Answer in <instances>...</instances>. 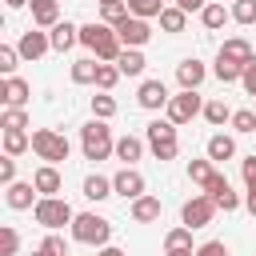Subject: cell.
<instances>
[{
	"label": "cell",
	"instance_id": "obj_23",
	"mask_svg": "<svg viewBox=\"0 0 256 256\" xmlns=\"http://www.w3.org/2000/svg\"><path fill=\"white\" fill-rule=\"evenodd\" d=\"M144 64H148V60H144V52H140V48H124V52H120V60H116L120 76H140V72H144Z\"/></svg>",
	"mask_w": 256,
	"mask_h": 256
},
{
	"label": "cell",
	"instance_id": "obj_12",
	"mask_svg": "<svg viewBox=\"0 0 256 256\" xmlns=\"http://www.w3.org/2000/svg\"><path fill=\"white\" fill-rule=\"evenodd\" d=\"M136 100H140V108H148V112H156V108H168V84L164 80H144L140 84V92H136Z\"/></svg>",
	"mask_w": 256,
	"mask_h": 256
},
{
	"label": "cell",
	"instance_id": "obj_33",
	"mask_svg": "<svg viewBox=\"0 0 256 256\" xmlns=\"http://www.w3.org/2000/svg\"><path fill=\"white\" fill-rule=\"evenodd\" d=\"M212 176H216L212 160H192V164H188V180H192V184H200V188H204Z\"/></svg>",
	"mask_w": 256,
	"mask_h": 256
},
{
	"label": "cell",
	"instance_id": "obj_10",
	"mask_svg": "<svg viewBox=\"0 0 256 256\" xmlns=\"http://www.w3.org/2000/svg\"><path fill=\"white\" fill-rule=\"evenodd\" d=\"M112 192L124 196V200H140V196H144V176H140L136 168H120V172L112 176Z\"/></svg>",
	"mask_w": 256,
	"mask_h": 256
},
{
	"label": "cell",
	"instance_id": "obj_50",
	"mask_svg": "<svg viewBox=\"0 0 256 256\" xmlns=\"http://www.w3.org/2000/svg\"><path fill=\"white\" fill-rule=\"evenodd\" d=\"M164 256H196V248H172V252H164Z\"/></svg>",
	"mask_w": 256,
	"mask_h": 256
},
{
	"label": "cell",
	"instance_id": "obj_44",
	"mask_svg": "<svg viewBox=\"0 0 256 256\" xmlns=\"http://www.w3.org/2000/svg\"><path fill=\"white\" fill-rule=\"evenodd\" d=\"M212 200H216V208H224V212H236V208H240V196H236L232 188L220 192V196H212Z\"/></svg>",
	"mask_w": 256,
	"mask_h": 256
},
{
	"label": "cell",
	"instance_id": "obj_20",
	"mask_svg": "<svg viewBox=\"0 0 256 256\" xmlns=\"http://www.w3.org/2000/svg\"><path fill=\"white\" fill-rule=\"evenodd\" d=\"M232 156H236V140H232V136H224V132L208 136V160H212V164H224V160H232Z\"/></svg>",
	"mask_w": 256,
	"mask_h": 256
},
{
	"label": "cell",
	"instance_id": "obj_4",
	"mask_svg": "<svg viewBox=\"0 0 256 256\" xmlns=\"http://www.w3.org/2000/svg\"><path fill=\"white\" fill-rule=\"evenodd\" d=\"M108 236H112V224H108L104 216H96V212H76V220H72V240L108 248Z\"/></svg>",
	"mask_w": 256,
	"mask_h": 256
},
{
	"label": "cell",
	"instance_id": "obj_2",
	"mask_svg": "<svg viewBox=\"0 0 256 256\" xmlns=\"http://www.w3.org/2000/svg\"><path fill=\"white\" fill-rule=\"evenodd\" d=\"M80 148H84V160H108L112 152H116V140H112V128L104 124V120H88L84 128H80Z\"/></svg>",
	"mask_w": 256,
	"mask_h": 256
},
{
	"label": "cell",
	"instance_id": "obj_24",
	"mask_svg": "<svg viewBox=\"0 0 256 256\" xmlns=\"http://www.w3.org/2000/svg\"><path fill=\"white\" fill-rule=\"evenodd\" d=\"M96 72H100V60L84 56V60L72 64V84H96Z\"/></svg>",
	"mask_w": 256,
	"mask_h": 256
},
{
	"label": "cell",
	"instance_id": "obj_19",
	"mask_svg": "<svg viewBox=\"0 0 256 256\" xmlns=\"http://www.w3.org/2000/svg\"><path fill=\"white\" fill-rule=\"evenodd\" d=\"M48 40H52V48H56V52H68L72 44H80V28H76V24H68V20H60V24L48 32Z\"/></svg>",
	"mask_w": 256,
	"mask_h": 256
},
{
	"label": "cell",
	"instance_id": "obj_27",
	"mask_svg": "<svg viewBox=\"0 0 256 256\" xmlns=\"http://www.w3.org/2000/svg\"><path fill=\"white\" fill-rule=\"evenodd\" d=\"M212 72H216V80H220V84H236V80L244 76V68H240V64H232V60H224V56H216V68H212Z\"/></svg>",
	"mask_w": 256,
	"mask_h": 256
},
{
	"label": "cell",
	"instance_id": "obj_5",
	"mask_svg": "<svg viewBox=\"0 0 256 256\" xmlns=\"http://www.w3.org/2000/svg\"><path fill=\"white\" fill-rule=\"evenodd\" d=\"M32 152H36L44 164H60V160H68L72 144H68L56 128H36V132H32Z\"/></svg>",
	"mask_w": 256,
	"mask_h": 256
},
{
	"label": "cell",
	"instance_id": "obj_21",
	"mask_svg": "<svg viewBox=\"0 0 256 256\" xmlns=\"http://www.w3.org/2000/svg\"><path fill=\"white\" fill-rule=\"evenodd\" d=\"M160 212H164L160 200L148 196V192H144L140 200H132V220H136V224H152V220H160Z\"/></svg>",
	"mask_w": 256,
	"mask_h": 256
},
{
	"label": "cell",
	"instance_id": "obj_54",
	"mask_svg": "<svg viewBox=\"0 0 256 256\" xmlns=\"http://www.w3.org/2000/svg\"><path fill=\"white\" fill-rule=\"evenodd\" d=\"M32 256H44V252H40V248H36V252H32Z\"/></svg>",
	"mask_w": 256,
	"mask_h": 256
},
{
	"label": "cell",
	"instance_id": "obj_48",
	"mask_svg": "<svg viewBox=\"0 0 256 256\" xmlns=\"http://www.w3.org/2000/svg\"><path fill=\"white\" fill-rule=\"evenodd\" d=\"M204 4L208 0H176V8H184V12H204Z\"/></svg>",
	"mask_w": 256,
	"mask_h": 256
},
{
	"label": "cell",
	"instance_id": "obj_55",
	"mask_svg": "<svg viewBox=\"0 0 256 256\" xmlns=\"http://www.w3.org/2000/svg\"><path fill=\"white\" fill-rule=\"evenodd\" d=\"M216 4H220V0H216Z\"/></svg>",
	"mask_w": 256,
	"mask_h": 256
},
{
	"label": "cell",
	"instance_id": "obj_26",
	"mask_svg": "<svg viewBox=\"0 0 256 256\" xmlns=\"http://www.w3.org/2000/svg\"><path fill=\"white\" fill-rule=\"evenodd\" d=\"M184 24H188V12H184V8H164V12H160V28H164V32L176 36V32H184Z\"/></svg>",
	"mask_w": 256,
	"mask_h": 256
},
{
	"label": "cell",
	"instance_id": "obj_3",
	"mask_svg": "<svg viewBox=\"0 0 256 256\" xmlns=\"http://www.w3.org/2000/svg\"><path fill=\"white\" fill-rule=\"evenodd\" d=\"M32 216H36V224H44L48 232H56V228H64V224L76 220V212H72V204H68L64 196H40L36 208H32Z\"/></svg>",
	"mask_w": 256,
	"mask_h": 256
},
{
	"label": "cell",
	"instance_id": "obj_39",
	"mask_svg": "<svg viewBox=\"0 0 256 256\" xmlns=\"http://www.w3.org/2000/svg\"><path fill=\"white\" fill-rule=\"evenodd\" d=\"M232 20L236 24H256V0H236L232 4Z\"/></svg>",
	"mask_w": 256,
	"mask_h": 256
},
{
	"label": "cell",
	"instance_id": "obj_43",
	"mask_svg": "<svg viewBox=\"0 0 256 256\" xmlns=\"http://www.w3.org/2000/svg\"><path fill=\"white\" fill-rule=\"evenodd\" d=\"M0 184H4V188H8V184H16V160H12V156H4V160H0Z\"/></svg>",
	"mask_w": 256,
	"mask_h": 256
},
{
	"label": "cell",
	"instance_id": "obj_31",
	"mask_svg": "<svg viewBox=\"0 0 256 256\" xmlns=\"http://www.w3.org/2000/svg\"><path fill=\"white\" fill-rule=\"evenodd\" d=\"M160 12H164V0H128V16L148 20V16H160Z\"/></svg>",
	"mask_w": 256,
	"mask_h": 256
},
{
	"label": "cell",
	"instance_id": "obj_38",
	"mask_svg": "<svg viewBox=\"0 0 256 256\" xmlns=\"http://www.w3.org/2000/svg\"><path fill=\"white\" fill-rule=\"evenodd\" d=\"M116 80H120V68L100 60V72H96V88H100V92H112V84H116Z\"/></svg>",
	"mask_w": 256,
	"mask_h": 256
},
{
	"label": "cell",
	"instance_id": "obj_47",
	"mask_svg": "<svg viewBox=\"0 0 256 256\" xmlns=\"http://www.w3.org/2000/svg\"><path fill=\"white\" fill-rule=\"evenodd\" d=\"M240 172H244V184L252 188V184H256V156H244V160H240Z\"/></svg>",
	"mask_w": 256,
	"mask_h": 256
},
{
	"label": "cell",
	"instance_id": "obj_7",
	"mask_svg": "<svg viewBox=\"0 0 256 256\" xmlns=\"http://www.w3.org/2000/svg\"><path fill=\"white\" fill-rule=\"evenodd\" d=\"M212 216H216V200H212L208 192H200V196L184 200V208H180L184 228H204V224H212Z\"/></svg>",
	"mask_w": 256,
	"mask_h": 256
},
{
	"label": "cell",
	"instance_id": "obj_46",
	"mask_svg": "<svg viewBox=\"0 0 256 256\" xmlns=\"http://www.w3.org/2000/svg\"><path fill=\"white\" fill-rule=\"evenodd\" d=\"M240 84H244V92H248V96H256V60H252V64H244Z\"/></svg>",
	"mask_w": 256,
	"mask_h": 256
},
{
	"label": "cell",
	"instance_id": "obj_25",
	"mask_svg": "<svg viewBox=\"0 0 256 256\" xmlns=\"http://www.w3.org/2000/svg\"><path fill=\"white\" fill-rule=\"evenodd\" d=\"M228 16H232V12H224V4L208 0V4H204V12H200V24L216 32V28H224V20H228Z\"/></svg>",
	"mask_w": 256,
	"mask_h": 256
},
{
	"label": "cell",
	"instance_id": "obj_40",
	"mask_svg": "<svg viewBox=\"0 0 256 256\" xmlns=\"http://www.w3.org/2000/svg\"><path fill=\"white\" fill-rule=\"evenodd\" d=\"M232 128H236V132H256V112H252V108L232 112Z\"/></svg>",
	"mask_w": 256,
	"mask_h": 256
},
{
	"label": "cell",
	"instance_id": "obj_22",
	"mask_svg": "<svg viewBox=\"0 0 256 256\" xmlns=\"http://www.w3.org/2000/svg\"><path fill=\"white\" fill-rule=\"evenodd\" d=\"M144 156V140L140 136H120L116 140V160H124V168H132Z\"/></svg>",
	"mask_w": 256,
	"mask_h": 256
},
{
	"label": "cell",
	"instance_id": "obj_1",
	"mask_svg": "<svg viewBox=\"0 0 256 256\" xmlns=\"http://www.w3.org/2000/svg\"><path fill=\"white\" fill-rule=\"evenodd\" d=\"M80 44H84L96 60H104V64H116V60H120V52H124V44H120L116 28H112V24H104V20L84 24V28H80Z\"/></svg>",
	"mask_w": 256,
	"mask_h": 256
},
{
	"label": "cell",
	"instance_id": "obj_8",
	"mask_svg": "<svg viewBox=\"0 0 256 256\" xmlns=\"http://www.w3.org/2000/svg\"><path fill=\"white\" fill-rule=\"evenodd\" d=\"M196 116H204L200 92H180V96L168 100V120H172V124H188V120H196Z\"/></svg>",
	"mask_w": 256,
	"mask_h": 256
},
{
	"label": "cell",
	"instance_id": "obj_6",
	"mask_svg": "<svg viewBox=\"0 0 256 256\" xmlns=\"http://www.w3.org/2000/svg\"><path fill=\"white\" fill-rule=\"evenodd\" d=\"M148 148L156 160H176L180 140H176V124L172 120H152L148 124Z\"/></svg>",
	"mask_w": 256,
	"mask_h": 256
},
{
	"label": "cell",
	"instance_id": "obj_51",
	"mask_svg": "<svg viewBox=\"0 0 256 256\" xmlns=\"http://www.w3.org/2000/svg\"><path fill=\"white\" fill-rule=\"evenodd\" d=\"M96 256H128V252H120V248H112V244H108V248H100Z\"/></svg>",
	"mask_w": 256,
	"mask_h": 256
},
{
	"label": "cell",
	"instance_id": "obj_42",
	"mask_svg": "<svg viewBox=\"0 0 256 256\" xmlns=\"http://www.w3.org/2000/svg\"><path fill=\"white\" fill-rule=\"evenodd\" d=\"M16 60H20V52H16L12 44H0V72H4V76L16 72Z\"/></svg>",
	"mask_w": 256,
	"mask_h": 256
},
{
	"label": "cell",
	"instance_id": "obj_15",
	"mask_svg": "<svg viewBox=\"0 0 256 256\" xmlns=\"http://www.w3.org/2000/svg\"><path fill=\"white\" fill-rule=\"evenodd\" d=\"M204 76H208V68H204L196 56H188V60H180V64H176V80H180V88H184V92H196V88L204 84Z\"/></svg>",
	"mask_w": 256,
	"mask_h": 256
},
{
	"label": "cell",
	"instance_id": "obj_35",
	"mask_svg": "<svg viewBox=\"0 0 256 256\" xmlns=\"http://www.w3.org/2000/svg\"><path fill=\"white\" fill-rule=\"evenodd\" d=\"M92 116H96V120H112V116H116V100H112L108 92L92 96Z\"/></svg>",
	"mask_w": 256,
	"mask_h": 256
},
{
	"label": "cell",
	"instance_id": "obj_45",
	"mask_svg": "<svg viewBox=\"0 0 256 256\" xmlns=\"http://www.w3.org/2000/svg\"><path fill=\"white\" fill-rule=\"evenodd\" d=\"M196 256H228V244L224 240H208V244L196 248Z\"/></svg>",
	"mask_w": 256,
	"mask_h": 256
},
{
	"label": "cell",
	"instance_id": "obj_14",
	"mask_svg": "<svg viewBox=\"0 0 256 256\" xmlns=\"http://www.w3.org/2000/svg\"><path fill=\"white\" fill-rule=\"evenodd\" d=\"M48 48H52V40H48V32H40V28H28V32L20 36V44H16V52H20L24 60H40Z\"/></svg>",
	"mask_w": 256,
	"mask_h": 256
},
{
	"label": "cell",
	"instance_id": "obj_41",
	"mask_svg": "<svg viewBox=\"0 0 256 256\" xmlns=\"http://www.w3.org/2000/svg\"><path fill=\"white\" fill-rule=\"evenodd\" d=\"M40 252H44V256H68V244H64V236L48 232V236H44V244H40Z\"/></svg>",
	"mask_w": 256,
	"mask_h": 256
},
{
	"label": "cell",
	"instance_id": "obj_28",
	"mask_svg": "<svg viewBox=\"0 0 256 256\" xmlns=\"http://www.w3.org/2000/svg\"><path fill=\"white\" fill-rule=\"evenodd\" d=\"M204 120L220 128V124H228V120H232V108H228L224 100H208V104H204Z\"/></svg>",
	"mask_w": 256,
	"mask_h": 256
},
{
	"label": "cell",
	"instance_id": "obj_32",
	"mask_svg": "<svg viewBox=\"0 0 256 256\" xmlns=\"http://www.w3.org/2000/svg\"><path fill=\"white\" fill-rule=\"evenodd\" d=\"M32 148V136L28 132H4V152L8 156H20V152H28Z\"/></svg>",
	"mask_w": 256,
	"mask_h": 256
},
{
	"label": "cell",
	"instance_id": "obj_17",
	"mask_svg": "<svg viewBox=\"0 0 256 256\" xmlns=\"http://www.w3.org/2000/svg\"><path fill=\"white\" fill-rule=\"evenodd\" d=\"M220 56H224V60H232V64H240V68L256 60V56H252V44H248V40H240V36L224 40V44H220Z\"/></svg>",
	"mask_w": 256,
	"mask_h": 256
},
{
	"label": "cell",
	"instance_id": "obj_34",
	"mask_svg": "<svg viewBox=\"0 0 256 256\" xmlns=\"http://www.w3.org/2000/svg\"><path fill=\"white\" fill-rule=\"evenodd\" d=\"M20 252V232L12 224H0V256H16Z\"/></svg>",
	"mask_w": 256,
	"mask_h": 256
},
{
	"label": "cell",
	"instance_id": "obj_52",
	"mask_svg": "<svg viewBox=\"0 0 256 256\" xmlns=\"http://www.w3.org/2000/svg\"><path fill=\"white\" fill-rule=\"evenodd\" d=\"M8 8H24V4H32V0H4Z\"/></svg>",
	"mask_w": 256,
	"mask_h": 256
},
{
	"label": "cell",
	"instance_id": "obj_16",
	"mask_svg": "<svg viewBox=\"0 0 256 256\" xmlns=\"http://www.w3.org/2000/svg\"><path fill=\"white\" fill-rule=\"evenodd\" d=\"M28 8H32V24H36V28H48V32H52V28L60 24V4H56V0H32Z\"/></svg>",
	"mask_w": 256,
	"mask_h": 256
},
{
	"label": "cell",
	"instance_id": "obj_13",
	"mask_svg": "<svg viewBox=\"0 0 256 256\" xmlns=\"http://www.w3.org/2000/svg\"><path fill=\"white\" fill-rule=\"evenodd\" d=\"M4 204H8L12 212L36 208V184H32V180H16V184H8V192H4Z\"/></svg>",
	"mask_w": 256,
	"mask_h": 256
},
{
	"label": "cell",
	"instance_id": "obj_36",
	"mask_svg": "<svg viewBox=\"0 0 256 256\" xmlns=\"http://www.w3.org/2000/svg\"><path fill=\"white\" fill-rule=\"evenodd\" d=\"M172 248H192V228H172L168 236H164V252H172Z\"/></svg>",
	"mask_w": 256,
	"mask_h": 256
},
{
	"label": "cell",
	"instance_id": "obj_11",
	"mask_svg": "<svg viewBox=\"0 0 256 256\" xmlns=\"http://www.w3.org/2000/svg\"><path fill=\"white\" fill-rule=\"evenodd\" d=\"M28 96H32L28 80H20V76H4V84H0V104H4V108H24Z\"/></svg>",
	"mask_w": 256,
	"mask_h": 256
},
{
	"label": "cell",
	"instance_id": "obj_49",
	"mask_svg": "<svg viewBox=\"0 0 256 256\" xmlns=\"http://www.w3.org/2000/svg\"><path fill=\"white\" fill-rule=\"evenodd\" d=\"M244 208H248V212H252V216H256V184H252V188H248V196H244Z\"/></svg>",
	"mask_w": 256,
	"mask_h": 256
},
{
	"label": "cell",
	"instance_id": "obj_9",
	"mask_svg": "<svg viewBox=\"0 0 256 256\" xmlns=\"http://www.w3.org/2000/svg\"><path fill=\"white\" fill-rule=\"evenodd\" d=\"M116 36H120V44H124V48H144V44L152 40V28H148V20L128 16V20H120V24H116Z\"/></svg>",
	"mask_w": 256,
	"mask_h": 256
},
{
	"label": "cell",
	"instance_id": "obj_18",
	"mask_svg": "<svg viewBox=\"0 0 256 256\" xmlns=\"http://www.w3.org/2000/svg\"><path fill=\"white\" fill-rule=\"evenodd\" d=\"M32 184H36L40 196H56V192H60V172H56V164H40V168L32 172Z\"/></svg>",
	"mask_w": 256,
	"mask_h": 256
},
{
	"label": "cell",
	"instance_id": "obj_37",
	"mask_svg": "<svg viewBox=\"0 0 256 256\" xmlns=\"http://www.w3.org/2000/svg\"><path fill=\"white\" fill-rule=\"evenodd\" d=\"M100 16H104V24H120V20H128V0H120V4H100Z\"/></svg>",
	"mask_w": 256,
	"mask_h": 256
},
{
	"label": "cell",
	"instance_id": "obj_30",
	"mask_svg": "<svg viewBox=\"0 0 256 256\" xmlns=\"http://www.w3.org/2000/svg\"><path fill=\"white\" fill-rule=\"evenodd\" d=\"M84 196H88V200H108V196H112V180L88 176V180H84Z\"/></svg>",
	"mask_w": 256,
	"mask_h": 256
},
{
	"label": "cell",
	"instance_id": "obj_29",
	"mask_svg": "<svg viewBox=\"0 0 256 256\" xmlns=\"http://www.w3.org/2000/svg\"><path fill=\"white\" fill-rule=\"evenodd\" d=\"M0 128H4V132H24V128H28V112H24V108H4Z\"/></svg>",
	"mask_w": 256,
	"mask_h": 256
},
{
	"label": "cell",
	"instance_id": "obj_53",
	"mask_svg": "<svg viewBox=\"0 0 256 256\" xmlns=\"http://www.w3.org/2000/svg\"><path fill=\"white\" fill-rule=\"evenodd\" d=\"M100 4H120V0H100Z\"/></svg>",
	"mask_w": 256,
	"mask_h": 256
}]
</instances>
